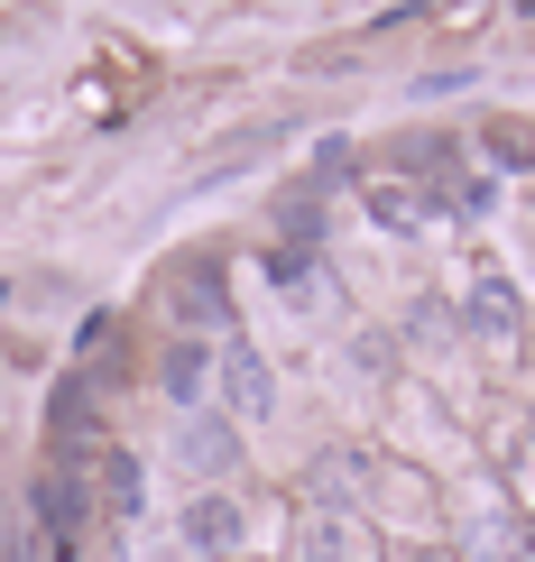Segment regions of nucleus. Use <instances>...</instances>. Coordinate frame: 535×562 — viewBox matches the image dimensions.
Wrapping results in <instances>:
<instances>
[{"instance_id": "3", "label": "nucleus", "mask_w": 535, "mask_h": 562, "mask_svg": "<svg viewBox=\"0 0 535 562\" xmlns=\"http://www.w3.org/2000/svg\"><path fill=\"white\" fill-rule=\"evenodd\" d=\"M185 535H194L203 553H241V507H231V498H194V517H185Z\"/></svg>"}, {"instance_id": "2", "label": "nucleus", "mask_w": 535, "mask_h": 562, "mask_svg": "<svg viewBox=\"0 0 535 562\" xmlns=\"http://www.w3.org/2000/svg\"><path fill=\"white\" fill-rule=\"evenodd\" d=\"M471 333H480V341H508V333H517V286H508V277H480V286H471Z\"/></svg>"}, {"instance_id": "9", "label": "nucleus", "mask_w": 535, "mask_h": 562, "mask_svg": "<svg viewBox=\"0 0 535 562\" xmlns=\"http://www.w3.org/2000/svg\"><path fill=\"white\" fill-rule=\"evenodd\" d=\"M406 562H461V553H444V544H415V553H406Z\"/></svg>"}, {"instance_id": "10", "label": "nucleus", "mask_w": 535, "mask_h": 562, "mask_svg": "<svg viewBox=\"0 0 535 562\" xmlns=\"http://www.w3.org/2000/svg\"><path fill=\"white\" fill-rule=\"evenodd\" d=\"M287 562H305V553H287Z\"/></svg>"}, {"instance_id": "5", "label": "nucleus", "mask_w": 535, "mask_h": 562, "mask_svg": "<svg viewBox=\"0 0 535 562\" xmlns=\"http://www.w3.org/2000/svg\"><path fill=\"white\" fill-rule=\"evenodd\" d=\"M369 213H379L388 231H415L425 222V194H415V184H369Z\"/></svg>"}, {"instance_id": "7", "label": "nucleus", "mask_w": 535, "mask_h": 562, "mask_svg": "<svg viewBox=\"0 0 535 562\" xmlns=\"http://www.w3.org/2000/svg\"><path fill=\"white\" fill-rule=\"evenodd\" d=\"M185 461H194V471H231L241 442H231V425H194V434H185Z\"/></svg>"}, {"instance_id": "8", "label": "nucleus", "mask_w": 535, "mask_h": 562, "mask_svg": "<svg viewBox=\"0 0 535 562\" xmlns=\"http://www.w3.org/2000/svg\"><path fill=\"white\" fill-rule=\"evenodd\" d=\"M167 396H203V350H167Z\"/></svg>"}, {"instance_id": "1", "label": "nucleus", "mask_w": 535, "mask_h": 562, "mask_svg": "<svg viewBox=\"0 0 535 562\" xmlns=\"http://www.w3.org/2000/svg\"><path fill=\"white\" fill-rule=\"evenodd\" d=\"M222 396H231V406H241V415H268V360H259V350H249V341H231L222 350Z\"/></svg>"}, {"instance_id": "6", "label": "nucleus", "mask_w": 535, "mask_h": 562, "mask_svg": "<svg viewBox=\"0 0 535 562\" xmlns=\"http://www.w3.org/2000/svg\"><path fill=\"white\" fill-rule=\"evenodd\" d=\"M176 314H185V323H222V268H194V277H185Z\"/></svg>"}, {"instance_id": "4", "label": "nucleus", "mask_w": 535, "mask_h": 562, "mask_svg": "<svg viewBox=\"0 0 535 562\" xmlns=\"http://www.w3.org/2000/svg\"><path fill=\"white\" fill-rule=\"evenodd\" d=\"M138 498H148L138 461H130V452H102V507H111V517H138Z\"/></svg>"}]
</instances>
